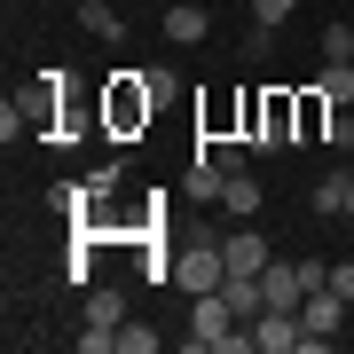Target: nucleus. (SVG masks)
Wrapping results in <instances>:
<instances>
[{
  "mask_svg": "<svg viewBox=\"0 0 354 354\" xmlns=\"http://www.w3.org/2000/svg\"><path fill=\"white\" fill-rule=\"evenodd\" d=\"M205 24H213V16H205L197 0H181V8H165V39H174V48H197V39H205Z\"/></svg>",
  "mask_w": 354,
  "mask_h": 354,
  "instance_id": "nucleus-6",
  "label": "nucleus"
},
{
  "mask_svg": "<svg viewBox=\"0 0 354 354\" xmlns=\"http://www.w3.org/2000/svg\"><path fill=\"white\" fill-rule=\"evenodd\" d=\"M87 323L95 330H118V323H127V291H118V283H95L87 291Z\"/></svg>",
  "mask_w": 354,
  "mask_h": 354,
  "instance_id": "nucleus-7",
  "label": "nucleus"
},
{
  "mask_svg": "<svg viewBox=\"0 0 354 354\" xmlns=\"http://www.w3.org/2000/svg\"><path fill=\"white\" fill-rule=\"evenodd\" d=\"M323 64H354V24H323Z\"/></svg>",
  "mask_w": 354,
  "mask_h": 354,
  "instance_id": "nucleus-13",
  "label": "nucleus"
},
{
  "mask_svg": "<svg viewBox=\"0 0 354 354\" xmlns=\"http://www.w3.org/2000/svg\"><path fill=\"white\" fill-rule=\"evenodd\" d=\"M315 87L339 102V111H354V64H323V79H315Z\"/></svg>",
  "mask_w": 354,
  "mask_h": 354,
  "instance_id": "nucleus-12",
  "label": "nucleus"
},
{
  "mask_svg": "<svg viewBox=\"0 0 354 354\" xmlns=\"http://www.w3.org/2000/svg\"><path fill=\"white\" fill-rule=\"evenodd\" d=\"M165 276H174L181 291H189V299H197V291H221V283H228V252H221V236H205V244H181Z\"/></svg>",
  "mask_w": 354,
  "mask_h": 354,
  "instance_id": "nucleus-2",
  "label": "nucleus"
},
{
  "mask_svg": "<svg viewBox=\"0 0 354 354\" xmlns=\"http://www.w3.org/2000/svg\"><path fill=\"white\" fill-rule=\"evenodd\" d=\"M221 252H228V268L260 276V268H268V236H260V228H228V236H221Z\"/></svg>",
  "mask_w": 354,
  "mask_h": 354,
  "instance_id": "nucleus-5",
  "label": "nucleus"
},
{
  "mask_svg": "<svg viewBox=\"0 0 354 354\" xmlns=\"http://www.w3.org/2000/svg\"><path fill=\"white\" fill-rule=\"evenodd\" d=\"M330 150H354V111H330V127H323Z\"/></svg>",
  "mask_w": 354,
  "mask_h": 354,
  "instance_id": "nucleus-15",
  "label": "nucleus"
},
{
  "mask_svg": "<svg viewBox=\"0 0 354 354\" xmlns=\"http://www.w3.org/2000/svg\"><path fill=\"white\" fill-rule=\"evenodd\" d=\"M79 24H87V39H102V48H111V39H127V16H118L111 0H87V8H79Z\"/></svg>",
  "mask_w": 354,
  "mask_h": 354,
  "instance_id": "nucleus-8",
  "label": "nucleus"
},
{
  "mask_svg": "<svg viewBox=\"0 0 354 354\" xmlns=\"http://www.w3.org/2000/svg\"><path fill=\"white\" fill-rule=\"evenodd\" d=\"M158 102H165V71H118V79H111V102H102V118H111V134H134V127H150Z\"/></svg>",
  "mask_w": 354,
  "mask_h": 354,
  "instance_id": "nucleus-1",
  "label": "nucleus"
},
{
  "mask_svg": "<svg viewBox=\"0 0 354 354\" xmlns=\"http://www.w3.org/2000/svg\"><path fill=\"white\" fill-rule=\"evenodd\" d=\"M221 205H228V213H236V221H252V213H260V181H252V174H228Z\"/></svg>",
  "mask_w": 354,
  "mask_h": 354,
  "instance_id": "nucleus-10",
  "label": "nucleus"
},
{
  "mask_svg": "<svg viewBox=\"0 0 354 354\" xmlns=\"http://www.w3.org/2000/svg\"><path fill=\"white\" fill-rule=\"evenodd\" d=\"M236 330V307L221 299V291H197V315H189V346L197 354H221V339Z\"/></svg>",
  "mask_w": 354,
  "mask_h": 354,
  "instance_id": "nucleus-4",
  "label": "nucleus"
},
{
  "mask_svg": "<svg viewBox=\"0 0 354 354\" xmlns=\"http://www.w3.org/2000/svg\"><path fill=\"white\" fill-rule=\"evenodd\" d=\"M346 307H354V299H339L330 283H323V291H307V299H299V323H307V339H315V354H323V346H330V339L346 330Z\"/></svg>",
  "mask_w": 354,
  "mask_h": 354,
  "instance_id": "nucleus-3",
  "label": "nucleus"
},
{
  "mask_svg": "<svg viewBox=\"0 0 354 354\" xmlns=\"http://www.w3.org/2000/svg\"><path fill=\"white\" fill-rule=\"evenodd\" d=\"M118 354H158V330H150V323H134V330L118 323Z\"/></svg>",
  "mask_w": 354,
  "mask_h": 354,
  "instance_id": "nucleus-14",
  "label": "nucleus"
},
{
  "mask_svg": "<svg viewBox=\"0 0 354 354\" xmlns=\"http://www.w3.org/2000/svg\"><path fill=\"white\" fill-rule=\"evenodd\" d=\"M291 8H299V0H252V16H260V24H283Z\"/></svg>",
  "mask_w": 354,
  "mask_h": 354,
  "instance_id": "nucleus-17",
  "label": "nucleus"
},
{
  "mask_svg": "<svg viewBox=\"0 0 354 354\" xmlns=\"http://www.w3.org/2000/svg\"><path fill=\"white\" fill-rule=\"evenodd\" d=\"M111 346H118V330H95V323L79 330V354H111Z\"/></svg>",
  "mask_w": 354,
  "mask_h": 354,
  "instance_id": "nucleus-16",
  "label": "nucleus"
},
{
  "mask_svg": "<svg viewBox=\"0 0 354 354\" xmlns=\"http://www.w3.org/2000/svg\"><path fill=\"white\" fill-rule=\"evenodd\" d=\"M346 221H354V189H346Z\"/></svg>",
  "mask_w": 354,
  "mask_h": 354,
  "instance_id": "nucleus-19",
  "label": "nucleus"
},
{
  "mask_svg": "<svg viewBox=\"0 0 354 354\" xmlns=\"http://www.w3.org/2000/svg\"><path fill=\"white\" fill-rule=\"evenodd\" d=\"M330 291H339V299H354V260H330Z\"/></svg>",
  "mask_w": 354,
  "mask_h": 354,
  "instance_id": "nucleus-18",
  "label": "nucleus"
},
{
  "mask_svg": "<svg viewBox=\"0 0 354 354\" xmlns=\"http://www.w3.org/2000/svg\"><path fill=\"white\" fill-rule=\"evenodd\" d=\"M330 111H339V102H330L323 87H307V95H299V142H323V127H330Z\"/></svg>",
  "mask_w": 354,
  "mask_h": 354,
  "instance_id": "nucleus-9",
  "label": "nucleus"
},
{
  "mask_svg": "<svg viewBox=\"0 0 354 354\" xmlns=\"http://www.w3.org/2000/svg\"><path fill=\"white\" fill-rule=\"evenodd\" d=\"M346 189H354V174H346V165H330V174L315 181V213H346Z\"/></svg>",
  "mask_w": 354,
  "mask_h": 354,
  "instance_id": "nucleus-11",
  "label": "nucleus"
}]
</instances>
